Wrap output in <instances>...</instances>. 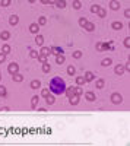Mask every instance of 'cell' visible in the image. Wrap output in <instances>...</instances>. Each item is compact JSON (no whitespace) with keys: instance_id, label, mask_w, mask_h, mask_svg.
Returning <instances> with one entry per match:
<instances>
[{"instance_id":"cell-29","label":"cell","mask_w":130,"mask_h":146,"mask_svg":"<svg viewBox=\"0 0 130 146\" xmlns=\"http://www.w3.org/2000/svg\"><path fill=\"white\" fill-rule=\"evenodd\" d=\"M95 86H97V89H102V88H104V80H102V79H98L97 83H95Z\"/></svg>"},{"instance_id":"cell-9","label":"cell","mask_w":130,"mask_h":146,"mask_svg":"<svg viewBox=\"0 0 130 146\" xmlns=\"http://www.w3.org/2000/svg\"><path fill=\"white\" fill-rule=\"evenodd\" d=\"M112 29H116V31H120V29H123V23L120 22V21H116V22L111 23Z\"/></svg>"},{"instance_id":"cell-48","label":"cell","mask_w":130,"mask_h":146,"mask_svg":"<svg viewBox=\"0 0 130 146\" xmlns=\"http://www.w3.org/2000/svg\"><path fill=\"white\" fill-rule=\"evenodd\" d=\"M29 2H31V3H34V2H35V0H29Z\"/></svg>"},{"instance_id":"cell-1","label":"cell","mask_w":130,"mask_h":146,"mask_svg":"<svg viewBox=\"0 0 130 146\" xmlns=\"http://www.w3.org/2000/svg\"><path fill=\"white\" fill-rule=\"evenodd\" d=\"M48 89H50V92H53L54 95H62V94H64V91H66V83H64V80H63L62 78L56 76V78H53L50 80Z\"/></svg>"},{"instance_id":"cell-8","label":"cell","mask_w":130,"mask_h":146,"mask_svg":"<svg viewBox=\"0 0 130 146\" xmlns=\"http://www.w3.org/2000/svg\"><path fill=\"white\" fill-rule=\"evenodd\" d=\"M64 61H66V57H64V54H63V53H62V54H57V56H56V63H57V64H63Z\"/></svg>"},{"instance_id":"cell-12","label":"cell","mask_w":130,"mask_h":146,"mask_svg":"<svg viewBox=\"0 0 130 146\" xmlns=\"http://www.w3.org/2000/svg\"><path fill=\"white\" fill-rule=\"evenodd\" d=\"M110 9H112V10L120 9V3H118L117 0H111V2H110Z\"/></svg>"},{"instance_id":"cell-22","label":"cell","mask_w":130,"mask_h":146,"mask_svg":"<svg viewBox=\"0 0 130 146\" xmlns=\"http://www.w3.org/2000/svg\"><path fill=\"white\" fill-rule=\"evenodd\" d=\"M56 6H57L58 9H64V7H66V0H57V2H56Z\"/></svg>"},{"instance_id":"cell-15","label":"cell","mask_w":130,"mask_h":146,"mask_svg":"<svg viewBox=\"0 0 130 146\" xmlns=\"http://www.w3.org/2000/svg\"><path fill=\"white\" fill-rule=\"evenodd\" d=\"M64 94H66V96H72V95H75V86H69V88H66V91H64Z\"/></svg>"},{"instance_id":"cell-16","label":"cell","mask_w":130,"mask_h":146,"mask_svg":"<svg viewBox=\"0 0 130 146\" xmlns=\"http://www.w3.org/2000/svg\"><path fill=\"white\" fill-rule=\"evenodd\" d=\"M50 50H51V54L57 56V54H62L63 50L60 48V47H50Z\"/></svg>"},{"instance_id":"cell-45","label":"cell","mask_w":130,"mask_h":146,"mask_svg":"<svg viewBox=\"0 0 130 146\" xmlns=\"http://www.w3.org/2000/svg\"><path fill=\"white\" fill-rule=\"evenodd\" d=\"M124 15H126V16H127V18H129V16H130V10L127 9V10H126V12H124Z\"/></svg>"},{"instance_id":"cell-18","label":"cell","mask_w":130,"mask_h":146,"mask_svg":"<svg viewBox=\"0 0 130 146\" xmlns=\"http://www.w3.org/2000/svg\"><path fill=\"white\" fill-rule=\"evenodd\" d=\"M94 73H92V72H86L85 73V80H86V82H92V80H94Z\"/></svg>"},{"instance_id":"cell-4","label":"cell","mask_w":130,"mask_h":146,"mask_svg":"<svg viewBox=\"0 0 130 146\" xmlns=\"http://www.w3.org/2000/svg\"><path fill=\"white\" fill-rule=\"evenodd\" d=\"M7 72H9L10 75H15V73H18V72H19V66H18V63H10V64H9V67H7Z\"/></svg>"},{"instance_id":"cell-27","label":"cell","mask_w":130,"mask_h":146,"mask_svg":"<svg viewBox=\"0 0 130 146\" xmlns=\"http://www.w3.org/2000/svg\"><path fill=\"white\" fill-rule=\"evenodd\" d=\"M101 64H102V66H105V67H107V66H111V64H112V60L110 59V57H107V59L102 60V63H101Z\"/></svg>"},{"instance_id":"cell-10","label":"cell","mask_w":130,"mask_h":146,"mask_svg":"<svg viewBox=\"0 0 130 146\" xmlns=\"http://www.w3.org/2000/svg\"><path fill=\"white\" fill-rule=\"evenodd\" d=\"M85 98H86L88 101H89V102H94L97 96H95V94H94V92H85Z\"/></svg>"},{"instance_id":"cell-32","label":"cell","mask_w":130,"mask_h":146,"mask_svg":"<svg viewBox=\"0 0 130 146\" xmlns=\"http://www.w3.org/2000/svg\"><path fill=\"white\" fill-rule=\"evenodd\" d=\"M81 6H82V3L79 2V0H75V2H73V9L79 10V9H81Z\"/></svg>"},{"instance_id":"cell-20","label":"cell","mask_w":130,"mask_h":146,"mask_svg":"<svg viewBox=\"0 0 130 146\" xmlns=\"http://www.w3.org/2000/svg\"><path fill=\"white\" fill-rule=\"evenodd\" d=\"M10 38V34L7 31H3V32H0V40H3V41H6V40H9Z\"/></svg>"},{"instance_id":"cell-14","label":"cell","mask_w":130,"mask_h":146,"mask_svg":"<svg viewBox=\"0 0 130 146\" xmlns=\"http://www.w3.org/2000/svg\"><path fill=\"white\" fill-rule=\"evenodd\" d=\"M38 101H40V96H38V95H34V96H32V99H31V107H32V108H37Z\"/></svg>"},{"instance_id":"cell-7","label":"cell","mask_w":130,"mask_h":146,"mask_svg":"<svg viewBox=\"0 0 130 146\" xmlns=\"http://www.w3.org/2000/svg\"><path fill=\"white\" fill-rule=\"evenodd\" d=\"M114 72H116V75H123V73L126 72V69H124V66H121V64H117L116 66V69H114Z\"/></svg>"},{"instance_id":"cell-38","label":"cell","mask_w":130,"mask_h":146,"mask_svg":"<svg viewBox=\"0 0 130 146\" xmlns=\"http://www.w3.org/2000/svg\"><path fill=\"white\" fill-rule=\"evenodd\" d=\"M47 23V19L44 18V16H41L40 19H38V25H45Z\"/></svg>"},{"instance_id":"cell-21","label":"cell","mask_w":130,"mask_h":146,"mask_svg":"<svg viewBox=\"0 0 130 146\" xmlns=\"http://www.w3.org/2000/svg\"><path fill=\"white\" fill-rule=\"evenodd\" d=\"M18 22H19V18L16 16V15H12V16L9 18V23H10V25H16Z\"/></svg>"},{"instance_id":"cell-44","label":"cell","mask_w":130,"mask_h":146,"mask_svg":"<svg viewBox=\"0 0 130 146\" xmlns=\"http://www.w3.org/2000/svg\"><path fill=\"white\" fill-rule=\"evenodd\" d=\"M124 47H127V48L130 47V38H126L124 40Z\"/></svg>"},{"instance_id":"cell-39","label":"cell","mask_w":130,"mask_h":146,"mask_svg":"<svg viewBox=\"0 0 130 146\" xmlns=\"http://www.w3.org/2000/svg\"><path fill=\"white\" fill-rule=\"evenodd\" d=\"M86 22H88V19H86V18H81V19H79V25H81L82 28L85 26V23H86Z\"/></svg>"},{"instance_id":"cell-3","label":"cell","mask_w":130,"mask_h":146,"mask_svg":"<svg viewBox=\"0 0 130 146\" xmlns=\"http://www.w3.org/2000/svg\"><path fill=\"white\" fill-rule=\"evenodd\" d=\"M111 42H99L97 44V50L98 51H105V50H111L112 45H110Z\"/></svg>"},{"instance_id":"cell-46","label":"cell","mask_w":130,"mask_h":146,"mask_svg":"<svg viewBox=\"0 0 130 146\" xmlns=\"http://www.w3.org/2000/svg\"><path fill=\"white\" fill-rule=\"evenodd\" d=\"M56 2H57V0H48L50 5H56Z\"/></svg>"},{"instance_id":"cell-2","label":"cell","mask_w":130,"mask_h":146,"mask_svg":"<svg viewBox=\"0 0 130 146\" xmlns=\"http://www.w3.org/2000/svg\"><path fill=\"white\" fill-rule=\"evenodd\" d=\"M111 102L112 104H121V102H123V96H121V94H118V92L111 94Z\"/></svg>"},{"instance_id":"cell-34","label":"cell","mask_w":130,"mask_h":146,"mask_svg":"<svg viewBox=\"0 0 130 146\" xmlns=\"http://www.w3.org/2000/svg\"><path fill=\"white\" fill-rule=\"evenodd\" d=\"M47 95H50V89L48 88H44V89H42V91H41V96H47Z\"/></svg>"},{"instance_id":"cell-49","label":"cell","mask_w":130,"mask_h":146,"mask_svg":"<svg viewBox=\"0 0 130 146\" xmlns=\"http://www.w3.org/2000/svg\"><path fill=\"white\" fill-rule=\"evenodd\" d=\"M0 80H2V72H0Z\"/></svg>"},{"instance_id":"cell-30","label":"cell","mask_w":130,"mask_h":146,"mask_svg":"<svg viewBox=\"0 0 130 146\" xmlns=\"http://www.w3.org/2000/svg\"><path fill=\"white\" fill-rule=\"evenodd\" d=\"M75 72H76V67H75V66H69V67H67V75L73 76V75H75Z\"/></svg>"},{"instance_id":"cell-23","label":"cell","mask_w":130,"mask_h":146,"mask_svg":"<svg viewBox=\"0 0 130 146\" xmlns=\"http://www.w3.org/2000/svg\"><path fill=\"white\" fill-rule=\"evenodd\" d=\"M12 76H13L15 82H22V80H23V76H22V75H19V72L15 73V75H12Z\"/></svg>"},{"instance_id":"cell-40","label":"cell","mask_w":130,"mask_h":146,"mask_svg":"<svg viewBox=\"0 0 130 146\" xmlns=\"http://www.w3.org/2000/svg\"><path fill=\"white\" fill-rule=\"evenodd\" d=\"M29 56H31L32 59H37V57H38V53H37L35 50H31L29 51Z\"/></svg>"},{"instance_id":"cell-17","label":"cell","mask_w":130,"mask_h":146,"mask_svg":"<svg viewBox=\"0 0 130 146\" xmlns=\"http://www.w3.org/2000/svg\"><path fill=\"white\" fill-rule=\"evenodd\" d=\"M83 28H85V29H86L88 32H92V31L95 29V25H94L92 22H89V21H88V22L85 23V26H83Z\"/></svg>"},{"instance_id":"cell-37","label":"cell","mask_w":130,"mask_h":146,"mask_svg":"<svg viewBox=\"0 0 130 146\" xmlns=\"http://www.w3.org/2000/svg\"><path fill=\"white\" fill-rule=\"evenodd\" d=\"M0 5L3 6V7H7V6L10 5V0H2V2H0Z\"/></svg>"},{"instance_id":"cell-24","label":"cell","mask_w":130,"mask_h":146,"mask_svg":"<svg viewBox=\"0 0 130 146\" xmlns=\"http://www.w3.org/2000/svg\"><path fill=\"white\" fill-rule=\"evenodd\" d=\"M35 42L38 44V45H42V44H44V36L42 35H37L35 36Z\"/></svg>"},{"instance_id":"cell-19","label":"cell","mask_w":130,"mask_h":146,"mask_svg":"<svg viewBox=\"0 0 130 146\" xmlns=\"http://www.w3.org/2000/svg\"><path fill=\"white\" fill-rule=\"evenodd\" d=\"M45 102H47L48 105H53L54 102H56V98H54L53 95H47L45 96Z\"/></svg>"},{"instance_id":"cell-6","label":"cell","mask_w":130,"mask_h":146,"mask_svg":"<svg viewBox=\"0 0 130 146\" xmlns=\"http://www.w3.org/2000/svg\"><path fill=\"white\" fill-rule=\"evenodd\" d=\"M69 102H70L72 105H77V104H79V95H76V94H75V95L69 96Z\"/></svg>"},{"instance_id":"cell-11","label":"cell","mask_w":130,"mask_h":146,"mask_svg":"<svg viewBox=\"0 0 130 146\" xmlns=\"http://www.w3.org/2000/svg\"><path fill=\"white\" fill-rule=\"evenodd\" d=\"M40 54L41 56H47V57H48V56H51V50H50V47H42V48H41V51H40Z\"/></svg>"},{"instance_id":"cell-36","label":"cell","mask_w":130,"mask_h":146,"mask_svg":"<svg viewBox=\"0 0 130 146\" xmlns=\"http://www.w3.org/2000/svg\"><path fill=\"white\" fill-rule=\"evenodd\" d=\"M75 94H76V95H79V96H81L82 94H83V91H82V88H81V86L75 88Z\"/></svg>"},{"instance_id":"cell-41","label":"cell","mask_w":130,"mask_h":146,"mask_svg":"<svg viewBox=\"0 0 130 146\" xmlns=\"http://www.w3.org/2000/svg\"><path fill=\"white\" fill-rule=\"evenodd\" d=\"M73 57H75V59H81L82 53H81V51H75V53H73Z\"/></svg>"},{"instance_id":"cell-25","label":"cell","mask_w":130,"mask_h":146,"mask_svg":"<svg viewBox=\"0 0 130 146\" xmlns=\"http://www.w3.org/2000/svg\"><path fill=\"white\" fill-rule=\"evenodd\" d=\"M97 13H98V16H99V18H105V15H107V10H105V9H102V7H99V9L97 10Z\"/></svg>"},{"instance_id":"cell-26","label":"cell","mask_w":130,"mask_h":146,"mask_svg":"<svg viewBox=\"0 0 130 146\" xmlns=\"http://www.w3.org/2000/svg\"><path fill=\"white\" fill-rule=\"evenodd\" d=\"M50 70H51V66H50L47 61H45V63H42V72H44V73H48Z\"/></svg>"},{"instance_id":"cell-5","label":"cell","mask_w":130,"mask_h":146,"mask_svg":"<svg viewBox=\"0 0 130 146\" xmlns=\"http://www.w3.org/2000/svg\"><path fill=\"white\" fill-rule=\"evenodd\" d=\"M29 32L38 34V32H40V25H38V23H31V25H29Z\"/></svg>"},{"instance_id":"cell-13","label":"cell","mask_w":130,"mask_h":146,"mask_svg":"<svg viewBox=\"0 0 130 146\" xmlns=\"http://www.w3.org/2000/svg\"><path fill=\"white\" fill-rule=\"evenodd\" d=\"M40 86H41L40 79H34V80L31 82V88H32V89H40Z\"/></svg>"},{"instance_id":"cell-43","label":"cell","mask_w":130,"mask_h":146,"mask_svg":"<svg viewBox=\"0 0 130 146\" xmlns=\"http://www.w3.org/2000/svg\"><path fill=\"white\" fill-rule=\"evenodd\" d=\"M5 60H6V54L5 53H0V63H5Z\"/></svg>"},{"instance_id":"cell-28","label":"cell","mask_w":130,"mask_h":146,"mask_svg":"<svg viewBox=\"0 0 130 146\" xmlns=\"http://www.w3.org/2000/svg\"><path fill=\"white\" fill-rule=\"evenodd\" d=\"M2 53H5L6 56L10 53V47L7 45V44H3V47H2Z\"/></svg>"},{"instance_id":"cell-42","label":"cell","mask_w":130,"mask_h":146,"mask_svg":"<svg viewBox=\"0 0 130 146\" xmlns=\"http://www.w3.org/2000/svg\"><path fill=\"white\" fill-rule=\"evenodd\" d=\"M99 9V6L98 5H94L92 6V7H91V12H92V13H97V10Z\"/></svg>"},{"instance_id":"cell-35","label":"cell","mask_w":130,"mask_h":146,"mask_svg":"<svg viewBox=\"0 0 130 146\" xmlns=\"http://www.w3.org/2000/svg\"><path fill=\"white\" fill-rule=\"evenodd\" d=\"M37 59H38V60H40V63L41 64H42V63H45V61H47V56H38V57H37Z\"/></svg>"},{"instance_id":"cell-33","label":"cell","mask_w":130,"mask_h":146,"mask_svg":"<svg viewBox=\"0 0 130 146\" xmlns=\"http://www.w3.org/2000/svg\"><path fill=\"white\" fill-rule=\"evenodd\" d=\"M7 95V91H6V88L3 85H0V96H6Z\"/></svg>"},{"instance_id":"cell-31","label":"cell","mask_w":130,"mask_h":146,"mask_svg":"<svg viewBox=\"0 0 130 146\" xmlns=\"http://www.w3.org/2000/svg\"><path fill=\"white\" fill-rule=\"evenodd\" d=\"M85 82H86L85 78H82V76H77V78H76V83L79 85V86H82V85H83Z\"/></svg>"},{"instance_id":"cell-47","label":"cell","mask_w":130,"mask_h":146,"mask_svg":"<svg viewBox=\"0 0 130 146\" xmlns=\"http://www.w3.org/2000/svg\"><path fill=\"white\" fill-rule=\"evenodd\" d=\"M41 3H45V5H47V3H48V0H40Z\"/></svg>"}]
</instances>
